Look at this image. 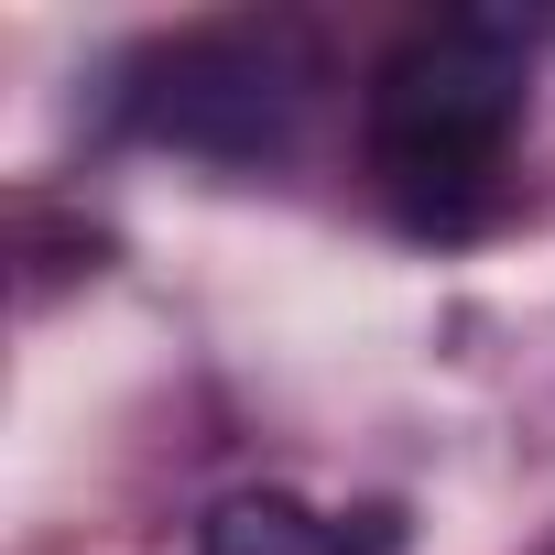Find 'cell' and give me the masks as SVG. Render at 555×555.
I'll list each match as a JSON object with an SVG mask.
<instances>
[{"mask_svg":"<svg viewBox=\"0 0 555 555\" xmlns=\"http://www.w3.org/2000/svg\"><path fill=\"white\" fill-rule=\"evenodd\" d=\"M295 109H306V55L272 23L185 34V44L153 55V88H131V120L153 142H185V153H218V164L272 153L295 131Z\"/></svg>","mask_w":555,"mask_h":555,"instance_id":"cell-2","label":"cell"},{"mask_svg":"<svg viewBox=\"0 0 555 555\" xmlns=\"http://www.w3.org/2000/svg\"><path fill=\"white\" fill-rule=\"evenodd\" d=\"M196 555H349V512H306L284 490H240L207 512Z\"/></svg>","mask_w":555,"mask_h":555,"instance_id":"cell-3","label":"cell"},{"mask_svg":"<svg viewBox=\"0 0 555 555\" xmlns=\"http://www.w3.org/2000/svg\"><path fill=\"white\" fill-rule=\"evenodd\" d=\"M349 555H403V533H392V512H349Z\"/></svg>","mask_w":555,"mask_h":555,"instance_id":"cell-4","label":"cell"},{"mask_svg":"<svg viewBox=\"0 0 555 555\" xmlns=\"http://www.w3.org/2000/svg\"><path fill=\"white\" fill-rule=\"evenodd\" d=\"M522 131V34L512 23H436L371 77V175L403 229H479L501 196V153Z\"/></svg>","mask_w":555,"mask_h":555,"instance_id":"cell-1","label":"cell"}]
</instances>
